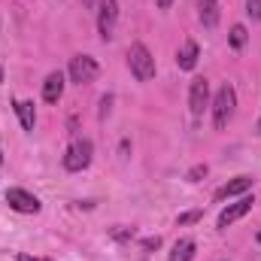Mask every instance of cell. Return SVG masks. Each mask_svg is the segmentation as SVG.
Returning <instances> with one entry per match:
<instances>
[{"instance_id": "5b68a950", "label": "cell", "mask_w": 261, "mask_h": 261, "mask_svg": "<svg viewBox=\"0 0 261 261\" xmlns=\"http://www.w3.org/2000/svg\"><path fill=\"white\" fill-rule=\"evenodd\" d=\"M119 21V0H97V34L100 40H113Z\"/></svg>"}, {"instance_id": "ac0fdd59", "label": "cell", "mask_w": 261, "mask_h": 261, "mask_svg": "<svg viewBox=\"0 0 261 261\" xmlns=\"http://www.w3.org/2000/svg\"><path fill=\"white\" fill-rule=\"evenodd\" d=\"M246 15L252 21H261V0H246Z\"/></svg>"}, {"instance_id": "8992f818", "label": "cell", "mask_w": 261, "mask_h": 261, "mask_svg": "<svg viewBox=\"0 0 261 261\" xmlns=\"http://www.w3.org/2000/svg\"><path fill=\"white\" fill-rule=\"evenodd\" d=\"M189 107H192V116H203V110L210 107V82L203 76L192 79V88H189Z\"/></svg>"}, {"instance_id": "7a4b0ae2", "label": "cell", "mask_w": 261, "mask_h": 261, "mask_svg": "<svg viewBox=\"0 0 261 261\" xmlns=\"http://www.w3.org/2000/svg\"><path fill=\"white\" fill-rule=\"evenodd\" d=\"M128 67L137 76V82H149L155 76V58H152V52L143 43H134L128 49Z\"/></svg>"}, {"instance_id": "8fae6325", "label": "cell", "mask_w": 261, "mask_h": 261, "mask_svg": "<svg viewBox=\"0 0 261 261\" xmlns=\"http://www.w3.org/2000/svg\"><path fill=\"white\" fill-rule=\"evenodd\" d=\"M197 18L203 28H216L219 24V0H200L197 3Z\"/></svg>"}, {"instance_id": "6da1fadb", "label": "cell", "mask_w": 261, "mask_h": 261, "mask_svg": "<svg viewBox=\"0 0 261 261\" xmlns=\"http://www.w3.org/2000/svg\"><path fill=\"white\" fill-rule=\"evenodd\" d=\"M234 107H237V91L231 85H222L213 97V122L219 130H225L228 122L234 119Z\"/></svg>"}, {"instance_id": "2e32d148", "label": "cell", "mask_w": 261, "mask_h": 261, "mask_svg": "<svg viewBox=\"0 0 261 261\" xmlns=\"http://www.w3.org/2000/svg\"><path fill=\"white\" fill-rule=\"evenodd\" d=\"M200 219H203V213H200V210H192V213H182V216L176 219V225H179V228H182V225H195Z\"/></svg>"}, {"instance_id": "cb8c5ba5", "label": "cell", "mask_w": 261, "mask_h": 261, "mask_svg": "<svg viewBox=\"0 0 261 261\" xmlns=\"http://www.w3.org/2000/svg\"><path fill=\"white\" fill-rule=\"evenodd\" d=\"M0 82H3V67H0Z\"/></svg>"}, {"instance_id": "7402d4cb", "label": "cell", "mask_w": 261, "mask_h": 261, "mask_svg": "<svg viewBox=\"0 0 261 261\" xmlns=\"http://www.w3.org/2000/svg\"><path fill=\"white\" fill-rule=\"evenodd\" d=\"M155 3H158V9H170L173 6V0H155Z\"/></svg>"}, {"instance_id": "d6986e66", "label": "cell", "mask_w": 261, "mask_h": 261, "mask_svg": "<svg viewBox=\"0 0 261 261\" xmlns=\"http://www.w3.org/2000/svg\"><path fill=\"white\" fill-rule=\"evenodd\" d=\"M110 234H113V240L125 243V240H130V237H134V228H113Z\"/></svg>"}, {"instance_id": "7c38bea8", "label": "cell", "mask_w": 261, "mask_h": 261, "mask_svg": "<svg viewBox=\"0 0 261 261\" xmlns=\"http://www.w3.org/2000/svg\"><path fill=\"white\" fill-rule=\"evenodd\" d=\"M197 55H200L197 43H195V40H186V46H182V49H179V55H176V64H179V70H195Z\"/></svg>"}, {"instance_id": "3957f363", "label": "cell", "mask_w": 261, "mask_h": 261, "mask_svg": "<svg viewBox=\"0 0 261 261\" xmlns=\"http://www.w3.org/2000/svg\"><path fill=\"white\" fill-rule=\"evenodd\" d=\"M97 73H100V64H97L91 55H76V58H70V67H67L70 82H76V85H88V82L97 79Z\"/></svg>"}, {"instance_id": "4fadbf2b", "label": "cell", "mask_w": 261, "mask_h": 261, "mask_svg": "<svg viewBox=\"0 0 261 261\" xmlns=\"http://www.w3.org/2000/svg\"><path fill=\"white\" fill-rule=\"evenodd\" d=\"M192 258H195V240L192 237H182V240L173 243V252H170L167 261H192Z\"/></svg>"}, {"instance_id": "9a60e30c", "label": "cell", "mask_w": 261, "mask_h": 261, "mask_svg": "<svg viewBox=\"0 0 261 261\" xmlns=\"http://www.w3.org/2000/svg\"><path fill=\"white\" fill-rule=\"evenodd\" d=\"M246 40H249L246 28H243V24H234V28H231V34H228V43H231L234 49H243V46H246Z\"/></svg>"}, {"instance_id": "277c9868", "label": "cell", "mask_w": 261, "mask_h": 261, "mask_svg": "<svg viewBox=\"0 0 261 261\" xmlns=\"http://www.w3.org/2000/svg\"><path fill=\"white\" fill-rule=\"evenodd\" d=\"M91 152H94L91 140H73L70 149H67V155H64V170H70V173L85 170L91 164Z\"/></svg>"}, {"instance_id": "ba28073f", "label": "cell", "mask_w": 261, "mask_h": 261, "mask_svg": "<svg viewBox=\"0 0 261 261\" xmlns=\"http://www.w3.org/2000/svg\"><path fill=\"white\" fill-rule=\"evenodd\" d=\"M252 203H255L252 197H240L237 203H231V206H225V210H222V216H219V222H216V225H219V228L225 231L228 225H234L237 219H243V216H246V213L252 210Z\"/></svg>"}, {"instance_id": "44dd1931", "label": "cell", "mask_w": 261, "mask_h": 261, "mask_svg": "<svg viewBox=\"0 0 261 261\" xmlns=\"http://www.w3.org/2000/svg\"><path fill=\"white\" fill-rule=\"evenodd\" d=\"M155 249H161V237H158V234L143 240V252H155Z\"/></svg>"}, {"instance_id": "9c48e42d", "label": "cell", "mask_w": 261, "mask_h": 261, "mask_svg": "<svg viewBox=\"0 0 261 261\" xmlns=\"http://www.w3.org/2000/svg\"><path fill=\"white\" fill-rule=\"evenodd\" d=\"M61 94H64V73L55 70V73H49L46 82H43V100H46V103H58Z\"/></svg>"}, {"instance_id": "ffe728a7", "label": "cell", "mask_w": 261, "mask_h": 261, "mask_svg": "<svg viewBox=\"0 0 261 261\" xmlns=\"http://www.w3.org/2000/svg\"><path fill=\"white\" fill-rule=\"evenodd\" d=\"M110 110H113V94H103L100 97V122L110 116Z\"/></svg>"}, {"instance_id": "d4e9b609", "label": "cell", "mask_w": 261, "mask_h": 261, "mask_svg": "<svg viewBox=\"0 0 261 261\" xmlns=\"http://www.w3.org/2000/svg\"><path fill=\"white\" fill-rule=\"evenodd\" d=\"M0 164H3V152H0Z\"/></svg>"}, {"instance_id": "5bb4252c", "label": "cell", "mask_w": 261, "mask_h": 261, "mask_svg": "<svg viewBox=\"0 0 261 261\" xmlns=\"http://www.w3.org/2000/svg\"><path fill=\"white\" fill-rule=\"evenodd\" d=\"M15 113H18V119H21V128H24V130H34V125H37L34 100H18V103H15Z\"/></svg>"}, {"instance_id": "30bf717a", "label": "cell", "mask_w": 261, "mask_h": 261, "mask_svg": "<svg viewBox=\"0 0 261 261\" xmlns=\"http://www.w3.org/2000/svg\"><path fill=\"white\" fill-rule=\"evenodd\" d=\"M249 189H252V176H234L231 182H225V186L216 192V197H219V200H225V197L243 195V192H249Z\"/></svg>"}, {"instance_id": "52a82bcc", "label": "cell", "mask_w": 261, "mask_h": 261, "mask_svg": "<svg viewBox=\"0 0 261 261\" xmlns=\"http://www.w3.org/2000/svg\"><path fill=\"white\" fill-rule=\"evenodd\" d=\"M6 203L15 210V213H40V197H34L31 192H24V189H9L6 192Z\"/></svg>"}, {"instance_id": "484cf974", "label": "cell", "mask_w": 261, "mask_h": 261, "mask_svg": "<svg viewBox=\"0 0 261 261\" xmlns=\"http://www.w3.org/2000/svg\"><path fill=\"white\" fill-rule=\"evenodd\" d=\"M258 243H261V231H258Z\"/></svg>"}, {"instance_id": "4316f807", "label": "cell", "mask_w": 261, "mask_h": 261, "mask_svg": "<svg viewBox=\"0 0 261 261\" xmlns=\"http://www.w3.org/2000/svg\"><path fill=\"white\" fill-rule=\"evenodd\" d=\"M258 134H261V122H258Z\"/></svg>"}, {"instance_id": "e0dca14e", "label": "cell", "mask_w": 261, "mask_h": 261, "mask_svg": "<svg viewBox=\"0 0 261 261\" xmlns=\"http://www.w3.org/2000/svg\"><path fill=\"white\" fill-rule=\"evenodd\" d=\"M206 173H210V167H206V164H195V167L189 170V182H200Z\"/></svg>"}, {"instance_id": "603a6c76", "label": "cell", "mask_w": 261, "mask_h": 261, "mask_svg": "<svg viewBox=\"0 0 261 261\" xmlns=\"http://www.w3.org/2000/svg\"><path fill=\"white\" fill-rule=\"evenodd\" d=\"M18 261H49V258H31V255H18Z\"/></svg>"}]
</instances>
